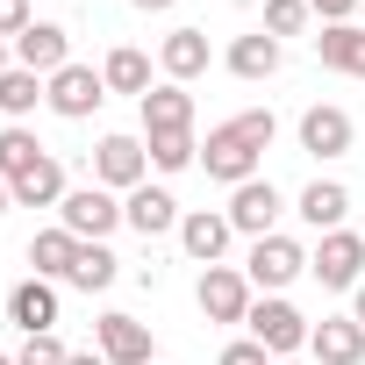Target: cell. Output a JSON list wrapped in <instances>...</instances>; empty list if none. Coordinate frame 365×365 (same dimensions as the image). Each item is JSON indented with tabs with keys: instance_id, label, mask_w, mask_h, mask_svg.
I'll list each match as a JSON object with an SVG mask.
<instances>
[{
	"instance_id": "f546056e",
	"label": "cell",
	"mask_w": 365,
	"mask_h": 365,
	"mask_svg": "<svg viewBox=\"0 0 365 365\" xmlns=\"http://www.w3.org/2000/svg\"><path fill=\"white\" fill-rule=\"evenodd\" d=\"M65 358H72V351H65L51 329H43V336H22V351H15V365H65Z\"/></svg>"
},
{
	"instance_id": "52a82bcc",
	"label": "cell",
	"mask_w": 365,
	"mask_h": 365,
	"mask_svg": "<svg viewBox=\"0 0 365 365\" xmlns=\"http://www.w3.org/2000/svg\"><path fill=\"white\" fill-rule=\"evenodd\" d=\"M15 65L36 72V79H58V72L72 65V36H65L58 22H29V29L15 36Z\"/></svg>"
},
{
	"instance_id": "7a4b0ae2",
	"label": "cell",
	"mask_w": 365,
	"mask_h": 365,
	"mask_svg": "<svg viewBox=\"0 0 365 365\" xmlns=\"http://www.w3.org/2000/svg\"><path fill=\"white\" fill-rule=\"evenodd\" d=\"M244 329H251V336H258L272 358H294V351H308V329H315V322H308L294 301H279V294H272V301H251Z\"/></svg>"
},
{
	"instance_id": "4316f807",
	"label": "cell",
	"mask_w": 365,
	"mask_h": 365,
	"mask_svg": "<svg viewBox=\"0 0 365 365\" xmlns=\"http://www.w3.org/2000/svg\"><path fill=\"white\" fill-rule=\"evenodd\" d=\"M115 251L108 244H79V258H72V272H65V287H86V294H101V287H115Z\"/></svg>"
},
{
	"instance_id": "83f0119b",
	"label": "cell",
	"mask_w": 365,
	"mask_h": 365,
	"mask_svg": "<svg viewBox=\"0 0 365 365\" xmlns=\"http://www.w3.org/2000/svg\"><path fill=\"white\" fill-rule=\"evenodd\" d=\"M143 150H150V165H158V172H187V165L201 158L194 129H187V136H143Z\"/></svg>"
},
{
	"instance_id": "9c48e42d",
	"label": "cell",
	"mask_w": 365,
	"mask_h": 365,
	"mask_svg": "<svg viewBox=\"0 0 365 365\" xmlns=\"http://www.w3.org/2000/svg\"><path fill=\"white\" fill-rule=\"evenodd\" d=\"M194 301H201L208 322H244V315H251V279L230 272V265H208L201 287H194Z\"/></svg>"
},
{
	"instance_id": "277c9868",
	"label": "cell",
	"mask_w": 365,
	"mask_h": 365,
	"mask_svg": "<svg viewBox=\"0 0 365 365\" xmlns=\"http://www.w3.org/2000/svg\"><path fill=\"white\" fill-rule=\"evenodd\" d=\"M308 272H315L329 294H358V279H365V237H351V230H329V237L315 244Z\"/></svg>"
},
{
	"instance_id": "4fadbf2b",
	"label": "cell",
	"mask_w": 365,
	"mask_h": 365,
	"mask_svg": "<svg viewBox=\"0 0 365 365\" xmlns=\"http://www.w3.org/2000/svg\"><path fill=\"white\" fill-rule=\"evenodd\" d=\"M8 322H15L22 336L58 329V287H51V279H22V287L8 294Z\"/></svg>"
},
{
	"instance_id": "484cf974",
	"label": "cell",
	"mask_w": 365,
	"mask_h": 365,
	"mask_svg": "<svg viewBox=\"0 0 365 365\" xmlns=\"http://www.w3.org/2000/svg\"><path fill=\"white\" fill-rule=\"evenodd\" d=\"M101 79H108V93H136V101H143V93H150V58L122 43V51H108Z\"/></svg>"
},
{
	"instance_id": "d590c367",
	"label": "cell",
	"mask_w": 365,
	"mask_h": 365,
	"mask_svg": "<svg viewBox=\"0 0 365 365\" xmlns=\"http://www.w3.org/2000/svg\"><path fill=\"white\" fill-rule=\"evenodd\" d=\"M351 315H358V322H365V279H358V294H351Z\"/></svg>"
},
{
	"instance_id": "1f68e13d",
	"label": "cell",
	"mask_w": 365,
	"mask_h": 365,
	"mask_svg": "<svg viewBox=\"0 0 365 365\" xmlns=\"http://www.w3.org/2000/svg\"><path fill=\"white\" fill-rule=\"evenodd\" d=\"M222 365H272V351H265L258 336H237V344L222 351Z\"/></svg>"
},
{
	"instance_id": "f1b7e54d",
	"label": "cell",
	"mask_w": 365,
	"mask_h": 365,
	"mask_svg": "<svg viewBox=\"0 0 365 365\" xmlns=\"http://www.w3.org/2000/svg\"><path fill=\"white\" fill-rule=\"evenodd\" d=\"M308 0H265V36H301L308 29Z\"/></svg>"
},
{
	"instance_id": "d6986e66",
	"label": "cell",
	"mask_w": 365,
	"mask_h": 365,
	"mask_svg": "<svg viewBox=\"0 0 365 365\" xmlns=\"http://www.w3.org/2000/svg\"><path fill=\"white\" fill-rule=\"evenodd\" d=\"M158 65H165V79H172V86L201 79V72H208V29H172V36H165V51H158Z\"/></svg>"
},
{
	"instance_id": "8fae6325",
	"label": "cell",
	"mask_w": 365,
	"mask_h": 365,
	"mask_svg": "<svg viewBox=\"0 0 365 365\" xmlns=\"http://www.w3.org/2000/svg\"><path fill=\"white\" fill-rule=\"evenodd\" d=\"M93 351L108 365H150V329L136 315H101L93 322Z\"/></svg>"
},
{
	"instance_id": "cb8c5ba5",
	"label": "cell",
	"mask_w": 365,
	"mask_h": 365,
	"mask_svg": "<svg viewBox=\"0 0 365 365\" xmlns=\"http://www.w3.org/2000/svg\"><path fill=\"white\" fill-rule=\"evenodd\" d=\"M36 101H51V79H36V72H22V65L0 72V115H8V122L36 115Z\"/></svg>"
},
{
	"instance_id": "9a60e30c",
	"label": "cell",
	"mask_w": 365,
	"mask_h": 365,
	"mask_svg": "<svg viewBox=\"0 0 365 365\" xmlns=\"http://www.w3.org/2000/svg\"><path fill=\"white\" fill-rule=\"evenodd\" d=\"M351 136H358V129H351L344 108H308V115H301V150H308V158H344Z\"/></svg>"
},
{
	"instance_id": "ffe728a7",
	"label": "cell",
	"mask_w": 365,
	"mask_h": 365,
	"mask_svg": "<svg viewBox=\"0 0 365 365\" xmlns=\"http://www.w3.org/2000/svg\"><path fill=\"white\" fill-rule=\"evenodd\" d=\"M344 215H351V187H336V179H315V187H301V222L308 230H344Z\"/></svg>"
},
{
	"instance_id": "5b68a950",
	"label": "cell",
	"mask_w": 365,
	"mask_h": 365,
	"mask_svg": "<svg viewBox=\"0 0 365 365\" xmlns=\"http://www.w3.org/2000/svg\"><path fill=\"white\" fill-rule=\"evenodd\" d=\"M58 222H65L79 244H101V237L122 222V201H115L108 187H72V194L58 201Z\"/></svg>"
},
{
	"instance_id": "7c38bea8",
	"label": "cell",
	"mask_w": 365,
	"mask_h": 365,
	"mask_svg": "<svg viewBox=\"0 0 365 365\" xmlns=\"http://www.w3.org/2000/svg\"><path fill=\"white\" fill-rule=\"evenodd\" d=\"M308 351H315V365H358L365 358V322L358 315H322L308 329Z\"/></svg>"
},
{
	"instance_id": "44dd1931",
	"label": "cell",
	"mask_w": 365,
	"mask_h": 365,
	"mask_svg": "<svg viewBox=\"0 0 365 365\" xmlns=\"http://www.w3.org/2000/svg\"><path fill=\"white\" fill-rule=\"evenodd\" d=\"M8 194H15V208H58L72 187H65V165H58V158H43L36 172H22V179H15Z\"/></svg>"
},
{
	"instance_id": "5bb4252c",
	"label": "cell",
	"mask_w": 365,
	"mask_h": 365,
	"mask_svg": "<svg viewBox=\"0 0 365 365\" xmlns=\"http://www.w3.org/2000/svg\"><path fill=\"white\" fill-rule=\"evenodd\" d=\"M194 129V93L187 86H150L143 93V136H187Z\"/></svg>"
},
{
	"instance_id": "ac0fdd59",
	"label": "cell",
	"mask_w": 365,
	"mask_h": 365,
	"mask_svg": "<svg viewBox=\"0 0 365 365\" xmlns=\"http://www.w3.org/2000/svg\"><path fill=\"white\" fill-rule=\"evenodd\" d=\"M315 58H322L329 72L365 79V22H329V29L315 36Z\"/></svg>"
},
{
	"instance_id": "8992f818",
	"label": "cell",
	"mask_w": 365,
	"mask_h": 365,
	"mask_svg": "<svg viewBox=\"0 0 365 365\" xmlns=\"http://www.w3.org/2000/svg\"><path fill=\"white\" fill-rule=\"evenodd\" d=\"M222 215H230V230H237V237H251V244H258V237H272V222H279V187H272V179H244V187L230 194V208H222Z\"/></svg>"
},
{
	"instance_id": "6da1fadb",
	"label": "cell",
	"mask_w": 365,
	"mask_h": 365,
	"mask_svg": "<svg viewBox=\"0 0 365 365\" xmlns=\"http://www.w3.org/2000/svg\"><path fill=\"white\" fill-rule=\"evenodd\" d=\"M258 158H265V150H258V143L237 129V115H230L222 129H208V143H201V165H208V179H222L230 194L244 187V179H258Z\"/></svg>"
},
{
	"instance_id": "e575fe53",
	"label": "cell",
	"mask_w": 365,
	"mask_h": 365,
	"mask_svg": "<svg viewBox=\"0 0 365 365\" xmlns=\"http://www.w3.org/2000/svg\"><path fill=\"white\" fill-rule=\"evenodd\" d=\"M129 8H143V15H165V8H172V0H129Z\"/></svg>"
},
{
	"instance_id": "836d02e7",
	"label": "cell",
	"mask_w": 365,
	"mask_h": 365,
	"mask_svg": "<svg viewBox=\"0 0 365 365\" xmlns=\"http://www.w3.org/2000/svg\"><path fill=\"white\" fill-rule=\"evenodd\" d=\"M65 365H108V358H101V351H72Z\"/></svg>"
},
{
	"instance_id": "30bf717a",
	"label": "cell",
	"mask_w": 365,
	"mask_h": 365,
	"mask_svg": "<svg viewBox=\"0 0 365 365\" xmlns=\"http://www.w3.org/2000/svg\"><path fill=\"white\" fill-rule=\"evenodd\" d=\"M143 165H150V150H143L136 136H101V143H93V179H101V187L136 194V187H143Z\"/></svg>"
},
{
	"instance_id": "74e56055",
	"label": "cell",
	"mask_w": 365,
	"mask_h": 365,
	"mask_svg": "<svg viewBox=\"0 0 365 365\" xmlns=\"http://www.w3.org/2000/svg\"><path fill=\"white\" fill-rule=\"evenodd\" d=\"M0 72H8V43H0Z\"/></svg>"
},
{
	"instance_id": "ba28073f",
	"label": "cell",
	"mask_w": 365,
	"mask_h": 365,
	"mask_svg": "<svg viewBox=\"0 0 365 365\" xmlns=\"http://www.w3.org/2000/svg\"><path fill=\"white\" fill-rule=\"evenodd\" d=\"M101 101H108V79H101L93 65H65V72L51 79V101H43V108H51V115H65V122H86Z\"/></svg>"
},
{
	"instance_id": "d6a6232c",
	"label": "cell",
	"mask_w": 365,
	"mask_h": 365,
	"mask_svg": "<svg viewBox=\"0 0 365 365\" xmlns=\"http://www.w3.org/2000/svg\"><path fill=\"white\" fill-rule=\"evenodd\" d=\"M308 8H315V15H322V29H329V22H351L365 0H308Z\"/></svg>"
},
{
	"instance_id": "2e32d148",
	"label": "cell",
	"mask_w": 365,
	"mask_h": 365,
	"mask_svg": "<svg viewBox=\"0 0 365 365\" xmlns=\"http://www.w3.org/2000/svg\"><path fill=\"white\" fill-rule=\"evenodd\" d=\"M230 215H208V208H194V215H179V244H187V258L194 265H215L222 251H230Z\"/></svg>"
},
{
	"instance_id": "e0dca14e",
	"label": "cell",
	"mask_w": 365,
	"mask_h": 365,
	"mask_svg": "<svg viewBox=\"0 0 365 365\" xmlns=\"http://www.w3.org/2000/svg\"><path fill=\"white\" fill-rule=\"evenodd\" d=\"M122 222H129L136 237H165V230H179V201H172L165 187H136V194L122 201Z\"/></svg>"
},
{
	"instance_id": "603a6c76",
	"label": "cell",
	"mask_w": 365,
	"mask_h": 365,
	"mask_svg": "<svg viewBox=\"0 0 365 365\" xmlns=\"http://www.w3.org/2000/svg\"><path fill=\"white\" fill-rule=\"evenodd\" d=\"M72 258H79V237L58 222V230H43V237H29V265H36V279H65L72 272Z\"/></svg>"
},
{
	"instance_id": "d4e9b609",
	"label": "cell",
	"mask_w": 365,
	"mask_h": 365,
	"mask_svg": "<svg viewBox=\"0 0 365 365\" xmlns=\"http://www.w3.org/2000/svg\"><path fill=\"white\" fill-rule=\"evenodd\" d=\"M43 158H51V150H43V143H36L22 122H8V129H0V179H8V187H15L22 172H36Z\"/></svg>"
},
{
	"instance_id": "3957f363",
	"label": "cell",
	"mask_w": 365,
	"mask_h": 365,
	"mask_svg": "<svg viewBox=\"0 0 365 365\" xmlns=\"http://www.w3.org/2000/svg\"><path fill=\"white\" fill-rule=\"evenodd\" d=\"M301 272H308V251H301L294 237H258V244H251V258H244V279H251V287H265V294H287Z\"/></svg>"
},
{
	"instance_id": "8d00e7d4",
	"label": "cell",
	"mask_w": 365,
	"mask_h": 365,
	"mask_svg": "<svg viewBox=\"0 0 365 365\" xmlns=\"http://www.w3.org/2000/svg\"><path fill=\"white\" fill-rule=\"evenodd\" d=\"M8 208H15V194H8V179H0V215H8Z\"/></svg>"
},
{
	"instance_id": "7402d4cb",
	"label": "cell",
	"mask_w": 365,
	"mask_h": 365,
	"mask_svg": "<svg viewBox=\"0 0 365 365\" xmlns=\"http://www.w3.org/2000/svg\"><path fill=\"white\" fill-rule=\"evenodd\" d=\"M230 72H237V79H272V72H279V36H265V29L237 36V43H230Z\"/></svg>"
},
{
	"instance_id": "f35d334b",
	"label": "cell",
	"mask_w": 365,
	"mask_h": 365,
	"mask_svg": "<svg viewBox=\"0 0 365 365\" xmlns=\"http://www.w3.org/2000/svg\"><path fill=\"white\" fill-rule=\"evenodd\" d=\"M0 365H15V358H8V351H0Z\"/></svg>"
},
{
	"instance_id": "4dcf8cb0",
	"label": "cell",
	"mask_w": 365,
	"mask_h": 365,
	"mask_svg": "<svg viewBox=\"0 0 365 365\" xmlns=\"http://www.w3.org/2000/svg\"><path fill=\"white\" fill-rule=\"evenodd\" d=\"M36 15H29V0H0V43H8V36H22Z\"/></svg>"
}]
</instances>
